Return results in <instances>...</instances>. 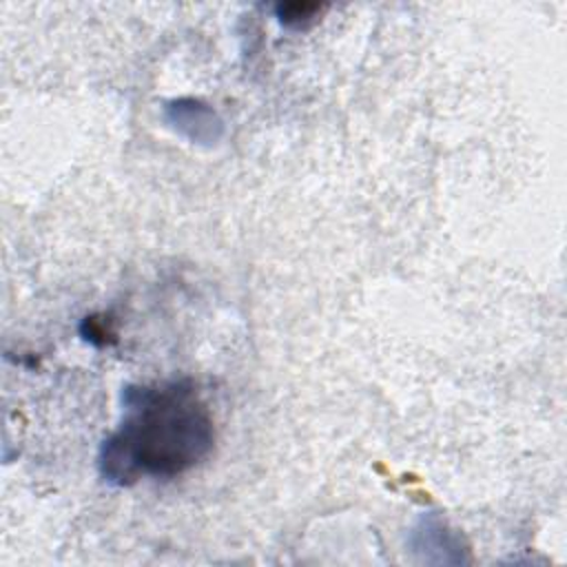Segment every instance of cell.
<instances>
[{
	"mask_svg": "<svg viewBox=\"0 0 567 567\" xmlns=\"http://www.w3.org/2000/svg\"><path fill=\"white\" fill-rule=\"evenodd\" d=\"M124 419L97 454L100 476L128 487L142 476L173 478L199 465L215 445L208 408L188 381L126 385Z\"/></svg>",
	"mask_w": 567,
	"mask_h": 567,
	"instance_id": "6da1fadb",
	"label": "cell"
},
{
	"mask_svg": "<svg viewBox=\"0 0 567 567\" xmlns=\"http://www.w3.org/2000/svg\"><path fill=\"white\" fill-rule=\"evenodd\" d=\"M408 549L419 563L463 565L470 563V549L463 536L436 512H423L408 532Z\"/></svg>",
	"mask_w": 567,
	"mask_h": 567,
	"instance_id": "7a4b0ae2",
	"label": "cell"
},
{
	"mask_svg": "<svg viewBox=\"0 0 567 567\" xmlns=\"http://www.w3.org/2000/svg\"><path fill=\"white\" fill-rule=\"evenodd\" d=\"M164 117L177 133L199 144H215L224 131L217 113L208 104L193 97L168 102L164 109Z\"/></svg>",
	"mask_w": 567,
	"mask_h": 567,
	"instance_id": "3957f363",
	"label": "cell"
},
{
	"mask_svg": "<svg viewBox=\"0 0 567 567\" xmlns=\"http://www.w3.org/2000/svg\"><path fill=\"white\" fill-rule=\"evenodd\" d=\"M319 11V4H306V2H288L277 7V18L286 27H303L315 18Z\"/></svg>",
	"mask_w": 567,
	"mask_h": 567,
	"instance_id": "277c9868",
	"label": "cell"
}]
</instances>
